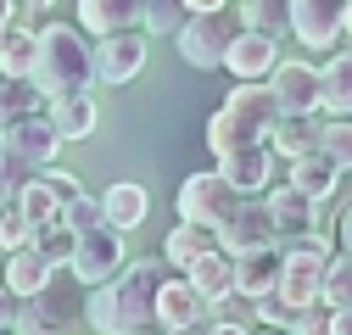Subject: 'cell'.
<instances>
[{"mask_svg":"<svg viewBox=\"0 0 352 335\" xmlns=\"http://www.w3.org/2000/svg\"><path fill=\"white\" fill-rule=\"evenodd\" d=\"M341 246L352 251V207H346V213H341Z\"/></svg>","mask_w":352,"mask_h":335,"instance_id":"cell-41","label":"cell"},{"mask_svg":"<svg viewBox=\"0 0 352 335\" xmlns=\"http://www.w3.org/2000/svg\"><path fill=\"white\" fill-rule=\"evenodd\" d=\"M62 218H67V224H73V229L84 235V229H96V224H107V207H101L96 196H84V190H78L73 201H62Z\"/></svg>","mask_w":352,"mask_h":335,"instance_id":"cell-34","label":"cell"},{"mask_svg":"<svg viewBox=\"0 0 352 335\" xmlns=\"http://www.w3.org/2000/svg\"><path fill=\"white\" fill-rule=\"evenodd\" d=\"M0 268H6V251H0Z\"/></svg>","mask_w":352,"mask_h":335,"instance_id":"cell-45","label":"cell"},{"mask_svg":"<svg viewBox=\"0 0 352 335\" xmlns=\"http://www.w3.org/2000/svg\"><path fill=\"white\" fill-rule=\"evenodd\" d=\"M51 123L62 129V140H90L96 123H101V106L90 90H73V95H56L51 101Z\"/></svg>","mask_w":352,"mask_h":335,"instance_id":"cell-22","label":"cell"},{"mask_svg":"<svg viewBox=\"0 0 352 335\" xmlns=\"http://www.w3.org/2000/svg\"><path fill=\"white\" fill-rule=\"evenodd\" d=\"M190 12H185V0H146V34H179V23H185Z\"/></svg>","mask_w":352,"mask_h":335,"instance_id":"cell-32","label":"cell"},{"mask_svg":"<svg viewBox=\"0 0 352 335\" xmlns=\"http://www.w3.org/2000/svg\"><path fill=\"white\" fill-rule=\"evenodd\" d=\"M34 84H39L45 101L73 95V90H90V84H96V45L84 39V28H73V23H45V28H39Z\"/></svg>","mask_w":352,"mask_h":335,"instance_id":"cell-3","label":"cell"},{"mask_svg":"<svg viewBox=\"0 0 352 335\" xmlns=\"http://www.w3.org/2000/svg\"><path fill=\"white\" fill-rule=\"evenodd\" d=\"M218 174H224L241 196L269 190V179H274V146L269 140H246V146H235V151L218 157Z\"/></svg>","mask_w":352,"mask_h":335,"instance_id":"cell-11","label":"cell"},{"mask_svg":"<svg viewBox=\"0 0 352 335\" xmlns=\"http://www.w3.org/2000/svg\"><path fill=\"white\" fill-rule=\"evenodd\" d=\"M341 174L346 168L319 146V151H302V157H291V185H302L307 196H319V201H330L336 196V185H341Z\"/></svg>","mask_w":352,"mask_h":335,"instance_id":"cell-20","label":"cell"},{"mask_svg":"<svg viewBox=\"0 0 352 335\" xmlns=\"http://www.w3.org/2000/svg\"><path fill=\"white\" fill-rule=\"evenodd\" d=\"M12 207H17L23 218H34V224H51V218H62V196L45 185V174H34L28 185H17Z\"/></svg>","mask_w":352,"mask_h":335,"instance_id":"cell-27","label":"cell"},{"mask_svg":"<svg viewBox=\"0 0 352 335\" xmlns=\"http://www.w3.org/2000/svg\"><path fill=\"white\" fill-rule=\"evenodd\" d=\"M168 257H140V263H123L112 279L90 285V302H84V319L101 335H135L146 324H157V290H162V274Z\"/></svg>","mask_w":352,"mask_h":335,"instance_id":"cell-1","label":"cell"},{"mask_svg":"<svg viewBox=\"0 0 352 335\" xmlns=\"http://www.w3.org/2000/svg\"><path fill=\"white\" fill-rule=\"evenodd\" d=\"M224 67L235 78H269L280 67V34H263V28H241L224 51Z\"/></svg>","mask_w":352,"mask_h":335,"instance_id":"cell-13","label":"cell"},{"mask_svg":"<svg viewBox=\"0 0 352 335\" xmlns=\"http://www.w3.org/2000/svg\"><path fill=\"white\" fill-rule=\"evenodd\" d=\"M34 56H39V28L6 23V34H0V73L6 78H34Z\"/></svg>","mask_w":352,"mask_h":335,"instance_id":"cell-24","label":"cell"},{"mask_svg":"<svg viewBox=\"0 0 352 335\" xmlns=\"http://www.w3.org/2000/svg\"><path fill=\"white\" fill-rule=\"evenodd\" d=\"M274 240H280V224H274V207L269 201H246L241 196V207L218 224V246L235 251V257H241V251H257V246H274Z\"/></svg>","mask_w":352,"mask_h":335,"instance_id":"cell-7","label":"cell"},{"mask_svg":"<svg viewBox=\"0 0 352 335\" xmlns=\"http://www.w3.org/2000/svg\"><path fill=\"white\" fill-rule=\"evenodd\" d=\"M269 207H274V224H280V240L285 235H302V229H319V196H307L302 185H280L269 190Z\"/></svg>","mask_w":352,"mask_h":335,"instance_id":"cell-18","label":"cell"},{"mask_svg":"<svg viewBox=\"0 0 352 335\" xmlns=\"http://www.w3.org/2000/svg\"><path fill=\"white\" fill-rule=\"evenodd\" d=\"M39 174H45V185L62 196V201H73L78 196V174H67V168H56V162H45V168H39Z\"/></svg>","mask_w":352,"mask_h":335,"instance_id":"cell-36","label":"cell"},{"mask_svg":"<svg viewBox=\"0 0 352 335\" xmlns=\"http://www.w3.org/2000/svg\"><path fill=\"white\" fill-rule=\"evenodd\" d=\"M51 268H56V263L28 240V246L6 251V268H0V279H6L17 297H45V290H51Z\"/></svg>","mask_w":352,"mask_h":335,"instance_id":"cell-16","label":"cell"},{"mask_svg":"<svg viewBox=\"0 0 352 335\" xmlns=\"http://www.w3.org/2000/svg\"><path fill=\"white\" fill-rule=\"evenodd\" d=\"M280 112H285V106H280V95H274L269 78H235L230 101L207 117V146H212V157H224V151H235V146H246V140H269V129H274Z\"/></svg>","mask_w":352,"mask_h":335,"instance_id":"cell-2","label":"cell"},{"mask_svg":"<svg viewBox=\"0 0 352 335\" xmlns=\"http://www.w3.org/2000/svg\"><path fill=\"white\" fill-rule=\"evenodd\" d=\"M319 78H324V112L330 117H352V51L330 56L319 67Z\"/></svg>","mask_w":352,"mask_h":335,"instance_id":"cell-26","label":"cell"},{"mask_svg":"<svg viewBox=\"0 0 352 335\" xmlns=\"http://www.w3.org/2000/svg\"><path fill=\"white\" fill-rule=\"evenodd\" d=\"M269 84H274L285 112H324V78L314 62H280L269 73Z\"/></svg>","mask_w":352,"mask_h":335,"instance_id":"cell-12","label":"cell"},{"mask_svg":"<svg viewBox=\"0 0 352 335\" xmlns=\"http://www.w3.org/2000/svg\"><path fill=\"white\" fill-rule=\"evenodd\" d=\"M12 196H17V190H12V179H6V174H0V207H6Z\"/></svg>","mask_w":352,"mask_h":335,"instance_id":"cell-42","label":"cell"},{"mask_svg":"<svg viewBox=\"0 0 352 335\" xmlns=\"http://www.w3.org/2000/svg\"><path fill=\"white\" fill-rule=\"evenodd\" d=\"M0 34H6V23H0Z\"/></svg>","mask_w":352,"mask_h":335,"instance_id":"cell-46","label":"cell"},{"mask_svg":"<svg viewBox=\"0 0 352 335\" xmlns=\"http://www.w3.org/2000/svg\"><path fill=\"white\" fill-rule=\"evenodd\" d=\"M324 308H352V251L341 246V257H330L324 274Z\"/></svg>","mask_w":352,"mask_h":335,"instance_id":"cell-31","label":"cell"},{"mask_svg":"<svg viewBox=\"0 0 352 335\" xmlns=\"http://www.w3.org/2000/svg\"><path fill=\"white\" fill-rule=\"evenodd\" d=\"M230 0H185V12H224Z\"/></svg>","mask_w":352,"mask_h":335,"instance_id":"cell-40","label":"cell"},{"mask_svg":"<svg viewBox=\"0 0 352 335\" xmlns=\"http://www.w3.org/2000/svg\"><path fill=\"white\" fill-rule=\"evenodd\" d=\"M101 207H107V224H118V229L129 235V229L146 224V213H151V190L135 185V179H118V185L101 196Z\"/></svg>","mask_w":352,"mask_h":335,"instance_id":"cell-23","label":"cell"},{"mask_svg":"<svg viewBox=\"0 0 352 335\" xmlns=\"http://www.w3.org/2000/svg\"><path fill=\"white\" fill-rule=\"evenodd\" d=\"M39 84L34 78H6L0 73V129H12L17 117H28V112H39Z\"/></svg>","mask_w":352,"mask_h":335,"instance_id":"cell-28","label":"cell"},{"mask_svg":"<svg viewBox=\"0 0 352 335\" xmlns=\"http://www.w3.org/2000/svg\"><path fill=\"white\" fill-rule=\"evenodd\" d=\"M291 34L302 45H341L346 39V0H291Z\"/></svg>","mask_w":352,"mask_h":335,"instance_id":"cell-9","label":"cell"},{"mask_svg":"<svg viewBox=\"0 0 352 335\" xmlns=\"http://www.w3.org/2000/svg\"><path fill=\"white\" fill-rule=\"evenodd\" d=\"M230 39H235V34L224 28V17H218V12H190V17L179 23V34H173V45H179V56H185L190 67L212 73V67H224Z\"/></svg>","mask_w":352,"mask_h":335,"instance_id":"cell-6","label":"cell"},{"mask_svg":"<svg viewBox=\"0 0 352 335\" xmlns=\"http://www.w3.org/2000/svg\"><path fill=\"white\" fill-rule=\"evenodd\" d=\"M280 268H285L280 240L274 246H257V251H241V257H235V290H246L252 302L274 297V290H280Z\"/></svg>","mask_w":352,"mask_h":335,"instance_id":"cell-15","label":"cell"},{"mask_svg":"<svg viewBox=\"0 0 352 335\" xmlns=\"http://www.w3.org/2000/svg\"><path fill=\"white\" fill-rule=\"evenodd\" d=\"M319 146L346 168V174H352V117H330V123H324V135H319Z\"/></svg>","mask_w":352,"mask_h":335,"instance_id":"cell-35","label":"cell"},{"mask_svg":"<svg viewBox=\"0 0 352 335\" xmlns=\"http://www.w3.org/2000/svg\"><path fill=\"white\" fill-rule=\"evenodd\" d=\"M207 308H212V302L196 290L190 274H185V279H162V290H157V324L173 330V335L201 330V324H207Z\"/></svg>","mask_w":352,"mask_h":335,"instance_id":"cell-10","label":"cell"},{"mask_svg":"<svg viewBox=\"0 0 352 335\" xmlns=\"http://www.w3.org/2000/svg\"><path fill=\"white\" fill-rule=\"evenodd\" d=\"M123 263H129V251H123V229H118V224H96V229H84V235H78L67 268H73L84 285H101V279H112Z\"/></svg>","mask_w":352,"mask_h":335,"instance_id":"cell-5","label":"cell"},{"mask_svg":"<svg viewBox=\"0 0 352 335\" xmlns=\"http://www.w3.org/2000/svg\"><path fill=\"white\" fill-rule=\"evenodd\" d=\"M146 23V0H78V28L84 34H118V28H140Z\"/></svg>","mask_w":352,"mask_h":335,"instance_id":"cell-17","label":"cell"},{"mask_svg":"<svg viewBox=\"0 0 352 335\" xmlns=\"http://www.w3.org/2000/svg\"><path fill=\"white\" fill-rule=\"evenodd\" d=\"M0 135H6V146H12L17 157H28L34 168L56 162V151L67 146V140H62V129L51 123V112H28V117H17L12 129H0Z\"/></svg>","mask_w":352,"mask_h":335,"instance_id":"cell-14","label":"cell"},{"mask_svg":"<svg viewBox=\"0 0 352 335\" xmlns=\"http://www.w3.org/2000/svg\"><path fill=\"white\" fill-rule=\"evenodd\" d=\"M235 6H241L246 28H263V34H285L291 28V0H235Z\"/></svg>","mask_w":352,"mask_h":335,"instance_id":"cell-30","label":"cell"},{"mask_svg":"<svg viewBox=\"0 0 352 335\" xmlns=\"http://www.w3.org/2000/svg\"><path fill=\"white\" fill-rule=\"evenodd\" d=\"M34 229H39V224H34V218H23L12 201L0 207V251H17V246H28V240H34Z\"/></svg>","mask_w":352,"mask_h":335,"instance_id":"cell-33","label":"cell"},{"mask_svg":"<svg viewBox=\"0 0 352 335\" xmlns=\"http://www.w3.org/2000/svg\"><path fill=\"white\" fill-rule=\"evenodd\" d=\"M185 274L196 279V290H201L207 302H218V297H230V290H235V251H224V246H212L207 257H201V263H190Z\"/></svg>","mask_w":352,"mask_h":335,"instance_id":"cell-25","label":"cell"},{"mask_svg":"<svg viewBox=\"0 0 352 335\" xmlns=\"http://www.w3.org/2000/svg\"><path fill=\"white\" fill-rule=\"evenodd\" d=\"M0 157H6V135H0Z\"/></svg>","mask_w":352,"mask_h":335,"instance_id":"cell-44","label":"cell"},{"mask_svg":"<svg viewBox=\"0 0 352 335\" xmlns=\"http://www.w3.org/2000/svg\"><path fill=\"white\" fill-rule=\"evenodd\" d=\"M218 246V229L212 224H190V218H179L168 229V240H162V257H168V268H190V263H201L207 251Z\"/></svg>","mask_w":352,"mask_h":335,"instance_id":"cell-21","label":"cell"},{"mask_svg":"<svg viewBox=\"0 0 352 335\" xmlns=\"http://www.w3.org/2000/svg\"><path fill=\"white\" fill-rule=\"evenodd\" d=\"M140 73H146V39L135 28H118V34L96 39V78L107 84V90H118V84L140 78Z\"/></svg>","mask_w":352,"mask_h":335,"instance_id":"cell-8","label":"cell"},{"mask_svg":"<svg viewBox=\"0 0 352 335\" xmlns=\"http://www.w3.org/2000/svg\"><path fill=\"white\" fill-rule=\"evenodd\" d=\"M319 135H324L319 112H280L269 129V146L274 157H302V151H319Z\"/></svg>","mask_w":352,"mask_h":335,"instance_id":"cell-19","label":"cell"},{"mask_svg":"<svg viewBox=\"0 0 352 335\" xmlns=\"http://www.w3.org/2000/svg\"><path fill=\"white\" fill-rule=\"evenodd\" d=\"M346 45H352V0H346Z\"/></svg>","mask_w":352,"mask_h":335,"instance_id":"cell-43","label":"cell"},{"mask_svg":"<svg viewBox=\"0 0 352 335\" xmlns=\"http://www.w3.org/2000/svg\"><path fill=\"white\" fill-rule=\"evenodd\" d=\"M17 308H23V297H17L6 279H0V330H12V324H17Z\"/></svg>","mask_w":352,"mask_h":335,"instance_id":"cell-38","label":"cell"},{"mask_svg":"<svg viewBox=\"0 0 352 335\" xmlns=\"http://www.w3.org/2000/svg\"><path fill=\"white\" fill-rule=\"evenodd\" d=\"M235 207H241V190L218 174V168H212V174H190L179 185V218H190V224H212L218 229Z\"/></svg>","mask_w":352,"mask_h":335,"instance_id":"cell-4","label":"cell"},{"mask_svg":"<svg viewBox=\"0 0 352 335\" xmlns=\"http://www.w3.org/2000/svg\"><path fill=\"white\" fill-rule=\"evenodd\" d=\"M285 330H296V335H314V330H330V313H314V308H296Z\"/></svg>","mask_w":352,"mask_h":335,"instance_id":"cell-37","label":"cell"},{"mask_svg":"<svg viewBox=\"0 0 352 335\" xmlns=\"http://www.w3.org/2000/svg\"><path fill=\"white\" fill-rule=\"evenodd\" d=\"M34 246L45 251L56 268H67V263H73V246H78V229H73L67 218H51V224H39V229H34Z\"/></svg>","mask_w":352,"mask_h":335,"instance_id":"cell-29","label":"cell"},{"mask_svg":"<svg viewBox=\"0 0 352 335\" xmlns=\"http://www.w3.org/2000/svg\"><path fill=\"white\" fill-rule=\"evenodd\" d=\"M330 335H352V308H330Z\"/></svg>","mask_w":352,"mask_h":335,"instance_id":"cell-39","label":"cell"}]
</instances>
